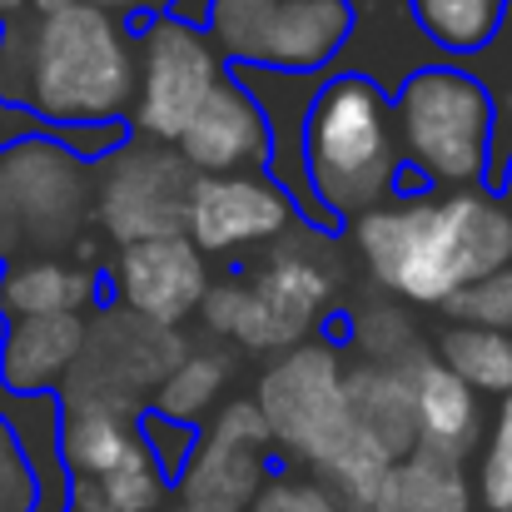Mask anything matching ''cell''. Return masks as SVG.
I'll list each match as a JSON object with an SVG mask.
<instances>
[{"label":"cell","instance_id":"obj_23","mask_svg":"<svg viewBox=\"0 0 512 512\" xmlns=\"http://www.w3.org/2000/svg\"><path fill=\"white\" fill-rule=\"evenodd\" d=\"M229 358L224 353H184L174 363V373L155 388V418L165 423H179V428H194L224 393L229 383Z\"/></svg>","mask_w":512,"mask_h":512},{"label":"cell","instance_id":"obj_4","mask_svg":"<svg viewBox=\"0 0 512 512\" xmlns=\"http://www.w3.org/2000/svg\"><path fill=\"white\" fill-rule=\"evenodd\" d=\"M393 105L368 75H334L304 115V170L324 219H363L398 179Z\"/></svg>","mask_w":512,"mask_h":512},{"label":"cell","instance_id":"obj_32","mask_svg":"<svg viewBox=\"0 0 512 512\" xmlns=\"http://www.w3.org/2000/svg\"><path fill=\"white\" fill-rule=\"evenodd\" d=\"M65 512H110L105 508V498L95 493V483H70V503Z\"/></svg>","mask_w":512,"mask_h":512},{"label":"cell","instance_id":"obj_1","mask_svg":"<svg viewBox=\"0 0 512 512\" xmlns=\"http://www.w3.org/2000/svg\"><path fill=\"white\" fill-rule=\"evenodd\" d=\"M0 100L30 110L45 130H110L135 105V40L110 10L85 0L5 20Z\"/></svg>","mask_w":512,"mask_h":512},{"label":"cell","instance_id":"obj_7","mask_svg":"<svg viewBox=\"0 0 512 512\" xmlns=\"http://www.w3.org/2000/svg\"><path fill=\"white\" fill-rule=\"evenodd\" d=\"M90 174L60 140H10L0 150V259L15 249H65L90 214Z\"/></svg>","mask_w":512,"mask_h":512},{"label":"cell","instance_id":"obj_5","mask_svg":"<svg viewBox=\"0 0 512 512\" xmlns=\"http://www.w3.org/2000/svg\"><path fill=\"white\" fill-rule=\"evenodd\" d=\"M393 140L398 160L423 170V179L473 189L488 174L493 100L468 70L453 65L413 70L393 95Z\"/></svg>","mask_w":512,"mask_h":512},{"label":"cell","instance_id":"obj_17","mask_svg":"<svg viewBox=\"0 0 512 512\" xmlns=\"http://www.w3.org/2000/svg\"><path fill=\"white\" fill-rule=\"evenodd\" d=\"M343 408L353 433L393 468L408 453H418V423H413V393L403 368L388 363H368L343 373Z\"/></svg>","mask_w":512,"mask_h":512},{"label":"cell","instance_id":"obj_6","mask_svg":"<svg viewBox=\"0 0 512 512\" xmlns=\"http://www.w3.org/2000/svg\"><path fill=\"white\" fill-rule=\"evenodd\" d=\"M219 60L264 70H319L353 35L348 0H214L204 20Z\"/></svg>","mask_w":512,"mask_h":512},{"label":"cell","instance_id":"obj_28","mask_svg":"<svg viewBox=\"0 0 512 512\" xmlns=\"http://www.w3.org/2000/svg\"><path fill=\"white\" fill-rule=\"evenodd\" d=\"M478 512H512V393L498 408V423L483 443L478 468Z\"/></svg>","mask_w":512,"mask_h":512},{"label":"cell","instance_id":"obj_22","mask_svg":"<svg viewBox=\"0 0 512 512\" xmlns=\"http://www.w3.org/2000/svg\"><path fill=\"white\" fill-rule=\"evenodd\" d=\"M438 363L453 368L473 393H512V339L508 334H493V329H443L438 339Z\"/></svg>","mask_w":512,"mask_h":512},{"label":"cell","instance_id":"obj_21","mask_svg":"<svg viewBox=\"0 0 512 512\" xmlns=\"http://www.w3.org/2000/svg\"><path fill=\"white\" fill-rule=\"evenodd\" d=\"M373 512H478V498L468 493L463 463L418 448L388 468Z\"/></svg>","mask_w":512,"mask_h":512},{"label":"cell","instance_id":"obj_34","mask_svg":"<svg viewBox=\"0 0 512 512\" xmlns=\"http://www.w3.org/2000/svg\"><path fill=\"white\" fill-rule=\"evenodd\" d=\"M25 5H30V0H0V15H5V20H15Z\"/></svg>","mask_w":512,"mask_h":512},{"label":"cell","instance_id":"obj_16","mask_svg":"<svg viewBox=\"0 0 512 512\" xmlns=\"http://www.w3.org/2000/svg\"><path fill=\"white\" fill-rule=\"evenodd\" d=\"M85 314H50V319H15L0 334V383L15 398H40L60 388L85 348Z\"/></svg>","mask_w":512,"mask_h":512},{"label":"cell","instance_id":"obj_26","mask_svg":"<svg viewBox=\"0 0 512 512\" xmlns=\"http://www.w3.org/2000/svg\"><path fill=\"white\" fill-rule=\"evenodd\" d=\"M199 309H204L209 329L229 334V339L244 343V348H279V334H274V324H269V314H264L254 284H224V289H209Z\"/></svg>","mask_w":512,"mask_h":512},{"label":"cell","instance_id":"obj_31","mask_svg":"<svg viewBox=\"0 0 512 512\" xmlns=\"http://www.w3.org/2000/svg\"><path fill=\"white\" fill-rule=\"evenodd\" d=\"M35 508V473L25 463V448L15 428L0 418V512H30Z\"/></svg>","mask_w":512,"mask_h":512},{"label":"cell","instance_id":"obj_24","mask_svg":"<svg viewBox=\"0 0 512 512\" xmlns=\"http://www.w3.org/2000/svg\"><path fill=\"white\" fill-rule=\"evenodd\" d=\"M503 15H508V0H413V20L448 55L488 50V40L498 35Z\"/></svg>","mask_w":512,"mask_h":512},{"label":"cell","instance_id":"obj_11","mask_svg":"<svg viewBox=\"0 0 512 512\" xmlns=\"http://www.w3.org/2000/svg\"><path fill=\"white\" fill-rule=\"evenodd\" d=\"M269 423L259 403H229L194 443L184 468L174 473V493L184 512H249L259 488L274 478L269 468Z\"/></svg>","mask_w":512,"mask_h":512},{"label":"cell","instance_id":"obj_9","mask_svg":"<svg viewBox=\"0 0 512 512\" xmlns=\"http://www.w3.org/2000/svg\"><path fill=\"white\" fill-rule=\"evenodd\" d=\"M194 179L199 174L174 155V145L125 140L100 160V174L90 179L95 214L120 239V249L145 244V239H174V234H184Z\"/></svg>","mask_w":512,"mask_h":512},{"label":"cell","instance_id":"obj_29","mask_svg":"<svg viewBox=\"0 0 512 512\" xmlns=\"http://www.w3.org/2000/svg\"><path fill=\"white\" fill-rule=\"evenodd\" d=\"M353 339L373 353V363H388V368H398V363L413 358V324H408V314L393 309V304H373V309H363Z\"/></svg>","mask_w":512,"mask_h":512},{"label":"cell","instance_id":"obj_8","mask_svg":"<svg viewBox=\"0 0 512 512\" xmlns=\"http://www.w3.org/2000/svg\"><path fill=\"white\" fill-rule=\"evenodd\" d=\"M224 60L209 45L204 30L155 15L140 40H135V105L130 120L140 130V140L174 145L184 135V125L194 120V110L209 100V90L224 80Z\"/></svg>","mask_w":512,"mask_h":512},{"label":"cell","instance_id":"obj_25","mask_svg":"<svg viewBox=\"0 0 512 512\" xmlns=\"http://www.w3.org/2000/svg\"><path fill=\"white\" fill-rule=\"evenodd\" d=\"M95 493L105 498L110 512H165V498H170V473L155 463L150 443L140 438L100 483Z\"/></svg>","mask_w":512,"mask_h":512},{"label":"cell","instance_id":"obj_30","mask_svg":"<svg viewBox=\"0 0 512 512\" xmlns=\"http://www.w3.org/2000/svg\"><path fill=\"white\" fill-rule=\"evenodd\" d=\"M249 512H348L319 483V478H299V473H274L264 488H259V498H254V508Z\"/></svg>","mask_w":512,"mask_h":512},{"label":"cell","instance_id":"obj_18","mask_svg":"<svg viewBox=\"0 0 512 512\" xmlns=\"http://www.w3.org/2000/svg\"><path fill=\"white\" fill-rule=\"evenodd\" d=\"M100 294V274L80 259L35 254L0 274V319H50V314H85V304Z\"/></svg>","mask_w":512,"mask_h":512},{"label":"cell","instance_id":"obj_20","mask_svg":"<svg viewBox=\"0 0 512 512\" xmlns=\"http://www.w3.org/2000/svg\"><path fill=\"white\" fill-rule=\"evenodd\" d=\"M135 443H140L135 413L110 403H75L60 413L55 428V453L70 483H100Z\"/></svg>","mask_w":512,"mask_h":512},{"label":"cell","instance_id":"obj_13","mask_svg":"<svg viewBox=\"0 0 512 512\" xmlns=\"http://www.w3.org/2000/svg\"><path fill=\"white\" fill-rule=\"evenodd\" d=\"M115 294H120L125 314H135L145 324H160V329H174L209 294L204 254L184 234L125 244L120 259H115Z\"/></svg>","mask_w":512,"mask_h":512},{"label":"cell","instance_id":"obj_36","mask_svg":"<svg viewBox=\"0 0 512 512\" xmlns=\"http://www.w3.org/2000/svg\"><path fill=\"white\" fill-rule=\"evenodd\" d=\"M170 512H184V508H170Z\"/></svg>","mask_w":512,"mask_h":512},{"label":"cell","instance_id":"obj_12","mask_svg":"<svg viewBox=\"0 0 512 512\" xmlns=\"http://www.w3.org/2000/svg\"><path fill=\"white\" fill-rule=\"evenodd\" d=\"M294 219L284 184L269 170L259 174H199L189 189L184 239L199 254H239L254 244H274Z\"/></svg>","mask_w":512,"mask_h":512},{"label":"cell","instance_id":"obj_14","mask_svg":"<svg viewBox=\"0 0 512 512\" xmlns=\"http://www.w3.org/2000/svg\"><path fill=\"white\" fill-rule=\"evenodd\" d=\"M174 155L194 174H259L274 155V130L254 95L224 75L174 140Z\"/></svg>","mask_w":512,"mask_h":512},{"label":"cell","instance_id":"obj_2","mask_svg":"<svg viewBox=\"0 0 512 512\" xmlns=\"http://www.w3.org/2000/svg\"><path fill=\"white\" fill-rule=\"evenodd\" d=\"M353 239L388 294L443 309L473 279L512 264V209L483 189L383 199L353 219Z\"/></svg>","mask_w":512,"mask_h":512},{"label":"cell","instance_id":"obj_33","mask_svg":"<svg viewBox=\"0 0 512 512\" xmlns=\"http://www.w3.org/2000/svg\"><path fill=\"white\" fill-rule=\"evenodd\" d=\"M135 5H140V10H150V20H155V15H170L174 0H135Z\"/></svg>","mask_w":512,"mask_h":512},{"label":"cell","instance_id":"obj_3","mask_svg":"<svg viewBox=\"0 0 512 512\" xmlns=\"http://www.w3.org/2000/svg\"><path fill=\"white\" fill-rule=\"evenodd\" d=\"M259 413L269 423V438L284 453H294L304 468H314V478L348 512L378 508V488L388 478V463L348 423L343 368L329 343L289 348L259 383Z\"/></svg>","mask_w":512,"mask_h":512},{"label":"cell","instance_id":"obj_19","mask_svg":"<svg viewBox=\"0 0 512 512\" xmlns=\"http://www.w3.org/2000/svg\"><path fill=\"white\" fill-rule=\"evenodd\" d=\"M249 284H254V294H259V304H264L284 353L299 348L304 334H314V324L324 319L329 294H334V279L309 254H274Z\"/></svg>","mask_w":512,"mask_h":512},{"label":"cell","instance_id":"obj_15","mask_svg":"<svg viewBox=\"0 0 512 512\" xmlns=\"http://www.w3.org/2000/svg\"><path fill=\"white\" fill-rule=\"evenodd\" d=\"M398 368H403L408 393H413L418 448L463 463V453L478 448V428H483V418H478V393H473L453 368H443V363L428 358V353H413V358L398 363Z\"/></svg>","mask_w":512,"mask_h":512},{"label":"cell","instance_id":"obj_35","mask_svg":"<svg viewBox=\"0 0 512 512\" xmlns=\"http://www.w3.org/2000/svg\"><path fill=\"white\" fill-rule=\"evenodd\" d=\"M503 184H508V194H512V165H508V174H503Z\"/></svg>","mask_w":512,"mask_h":512},{"label":"cell","instance_id":"obj_10","mask_svg":"<svg viewBox=\"0 0 512 512\" xmlns=\"http://www.w3.org/2000/svg\"><path fill=\"white\" fill-rule=\"evenodd\" d=\"M189 348L174 339V329L145 324L135 314H100L85 329V348L70 368V378L60 383L65 408L75 403H110V408H130L140 403L145 388H160L174 373V363Z\"/></svg>","mask_w":512,"mask_h":512},{"label":"cell","instance_id":"obj_27","mask_svg":"<svg viewBox=\"0 0 512 512\" xmlns=\"http://www.w3.org/2000/svg\"><path fill=\"white\" fill-rule=\"evenodd\" d=\"M443 314L453 324H463V329H493V334H508L512 339V264L473 279L468 289H458L443 304Z\"/></svg>","mask_w":512,"mask_h":512}]
</instances>
